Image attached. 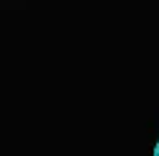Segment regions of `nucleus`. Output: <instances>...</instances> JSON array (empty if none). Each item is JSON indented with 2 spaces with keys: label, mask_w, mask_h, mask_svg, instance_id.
<instances>
[{
  "label": "nucleus",
  "mask_w": 159,
  "mask_h": 156,
  "mask_svg": "<svg viewBox=\"0 0 159 156\" xmlns=\"http://www.w3.org/2000/svg\"><path fill=\"white\" fill-rule=\"evenodd\" d=\"M154 156H159V141H157V146H154Z\"/></svg>",
  "instance_id": "1"
}]
</instances>
